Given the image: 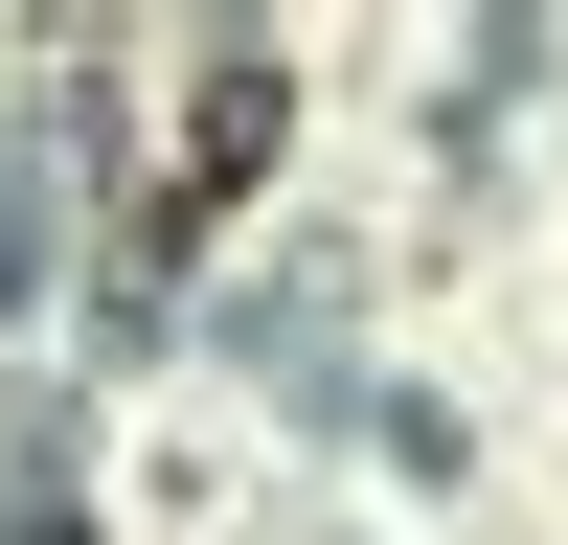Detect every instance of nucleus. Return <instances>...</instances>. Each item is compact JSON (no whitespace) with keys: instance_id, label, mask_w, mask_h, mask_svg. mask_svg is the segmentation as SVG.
Wrapping results in <instances>:
<instances>
[{"instance_id":"1","label":"nucleus","mask_w":568,"mask_h":545,"mask_svg":"<svg viewBox=\"0 0 568 545\" xmlns=\"http://www.w3.org/2000/svg\"><path fill=\"white\" fill-rule=\"evenodd\" d=\"M251 160H273V69H205V114H182V182H160V227H205Z\"/></svg>"}]
</instances>
